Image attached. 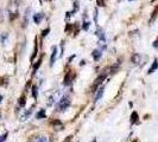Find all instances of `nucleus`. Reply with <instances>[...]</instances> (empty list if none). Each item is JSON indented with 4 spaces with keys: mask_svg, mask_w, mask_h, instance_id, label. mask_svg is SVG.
<instances>
[{
    "mask_svg": "<svg viewBox=\"0 0 158 142\" xmlns=\"http://www.w3.org/2000/svg\"><path fill=\"white\" fill-rule=\"evenodd\" d=\"M69 106H70V98L69 97H62L58 101V103H57V109H58L59 111H63V110L67 109Z\"/></svg>",
    "mask_w": 158,
    "mask_h": 142,
    "instance_id": "f257e3e1",
    "label": "nucleus"
},
{
    "mask_svg": "<svg viewBox=\"0 0 158 142\" xmlns=\"http://www.w3.org/2000/svg\"><path fill=\"white\" fill-rule=\"evenodd\" d=\"M74 78H75L74 72H73V71H69V72L65 75V77H64V85H69V84L73 82Z\"/></svg>",
    "mask_w": 158,
    "mask_h": 142,
    "instance_id": "f03ea898",
    "label": "nucleus"
},
{
    "mask_svg": "<svg viewBox=\"0 0 158 142\" xmlns=\"http://www.w3.org/2000/svg\"><path fill=\"white\" fill-rule=\"evenodd\" d=\"M104 95V86H100L98 90H95V95H94V102H98Z\"/></svg>",
    "mask_w": 158,
    "mask_h": 142,
    "instance_id": "7ed1b4c3",
    "label": "nucleus"
},
{
    "mask_svg": "<svg viewBox=\"0 0 158 142\" xmlns=\"http://www.w3.org/2000/svg\"><path fill=\"white\" fill-rule=\"evenodd\" d=\"M95 34L99 37L100 43H102V42L105 43V39H106V38H105V31L102 30V28H100V27L98 28V30H96V32H95Z\"/></svg>",
    "mask_w": 158,
    "mask_h": 142,
    "instance_id": "20e7f679",
    "label": "nucleus"
},
{
    "mask_svg": "<svg viewBox=\"0 0 158 142\" xmlns=\"http://www.w3.org/2000/svg\"><path fill=\"white\" fill-rule=\"evenodd\" d=\"M57 57V47L52 46V53H51V58H50V65H54L55 61H56Z\"/></svg>",
    "mask_w": 158,
    "mask_h": 142,
    "instance_id": "39448f33",
    "label": "nucleus"
},
{
    "mask_svg": "<svg viewBox=\"0 0 158 142\" xmlns=\"http://www.w3.org/2000/svg\"><path fill=\"white\" fill-rule=\"evenodd\" d=\"M105 78H106V75H100L99 77L96 78V81H95V83H94V85H93V89H95V88H98V86L100 85V84L102 83V81H104Z\"/></svg>",
    "mask_w": 158,
    "mask_h": 142,
    "instance_id": "423d86ee",
    "label": "nucleus"
},
{
    "mask_svg": "<svg viewBox=\"0 0 158 142\" xmlns=\"http://www.w3.org/2000/svg\"><path fill=\"white\" fill-rule=\"evenodd\" d=\"M44 18V14L43 13H37L33 16V21L36 23V24H40V21H42V19Z\"/></svg>",
    "mask_w": 158,
    "mask_h": 142,
    "instance_id": "0eeeda50",
    "label": "nucleus"
},
{
    "mask_svg": "<svg viewBox=\"0 0 158 142\" xmlns=\"http://www.w3.org/2000/svg\"><path fill=\"white\" fill-rule=\"evenodd\" d=\"M131 62H132V64H138L139 62H140V55L139 53H134L131 57Z\"/></svg>",
    "mask_w": 158,
    "mask_h": 142,
    "instance_id": "6e6552de",
    "label": "nucleus"
},
{
    "mask_svg": "<svg viewBox=\"0 0 158 142\" xmlns=\"http://www.w3.org/2000/svg\"><path fill=\"white\" fill-rule=\"evenodd\" d=\"M157 69H158V61H157V59H155V62L152 63V65H151V68L149 69V71H147V72L152 73V72H155Z\"/></svg>",
    "mask_w": 158,
    "mask_h": 142,
    "instance_id": "1a4fd4ad",
    "label": "nucleus"
},
{
    "mask_svg": "<svg viewBox=\"0 0 158 142\" xmlns=\"http://www.w3.org/2000/svg\"><path fill=\"white\" fill-rule=\"evenodd\" d=\"M101 55H102V52L100 50H94L93 53H92V56H93L94 61H99L100 57H101Z\"/></svg>",
    "mask_w": 158,
    "mask_h": 142,
    "instance_id": "9d476101",
    "label": "nucleus"
},
{
    "mask_svg": "<svg viewBox=\"0 0 158 142\" xmlns=\"http://www.w3.org/2000/svg\"><path fill=\"white\" fill-rule=\"evenodd\" d=\"M33 142H50V139L48 136H38L33 140Z\"/></svg>",
    "mask_w": 158,
    "mask_h": 142,
    "instance_id": "9b49d317",
    "label": "nucleus"
},
{
    "mask_svg": "<svg viewBox=\"0 0 158 142\" xmlns=\"http://www.w3.org/2000/svg\"><path fill=\"white\" fill-rule=\"evenodd\" d=\"M9 38V33H3L0 36V42H1V45H5L6 44V40Z\"/></svg>",
    "mask_w": 158,
    "mask_h": 142,
    "instance_id": "f8f14e48",
    "label": "nucleus"
},
{
    "mask_svg": "<svg viewBox=\"0 0 158 142\" xmlns=\"http://www.w3.org/2000/svg\"><path fill=\"white\" fill-rule=\"evenodd\" d=\"M36 117L38 118V120H42V118H45V110H44V109H42L40 111L37 113Z\"/></svg>",
    "mask_w": 158,
    "mask_h": 142,
    "instance_id": "ddd939ff",
    "label": "nucleus"
},
{
    "mask_svg": "<svg viewBox=\"0 0 158 142\" xmlns=\"http://www.w3.org/2000/svg\"><path fill=\"white\" fill-rule=\"evenodd\" d=\"M137 120H138V114H137L135 111H133L132 113V116H131V123L137 122Z\"/></svg>",
    "mask_w": 158,
    "mask_h": 142,
    "instance_id": "4468645a",
    "label": "nucleus"
},
{
    "mask_svg": "<svg viewBox=\"0 0 158 142\" xmlns=\"http://www.w3.org/2000/svg\"><path fill=\"white\" fill-rule=\"evenodd\" d=\"M40 62H42V58H39V59H38V63H37V64L33 66V73L36 72V71H37V69L39 68V65H40Z\"/></svg>",
    "mask_w": 158,
    "mask_h": 142,
    "instance_id": "2eb2a0df",
    "label": "nucleus"
},
{
    "mask_svg": "<svg viewBox=\"0 0 158 142\" xmlns=\"http://www.w3.org/2000/svg\"><path fill=\"white\" fill-rule=\"evenodd\" d=\"M32 95H33L35 98H37V96H38V91H37V88H36V86H33V88H32Z\"/></svg>",
    "mask_w": 158,
    "mask_h": 142,
    "instance_id": "dca6fc26",
    "label": "nucleus"
},
{
    "mask_svg": "<svg viewBox=\"0 0 158 142\" xmlns=\"http://www.w3.org/2000/svg\"><path fill=\"white\" fill-rule=\"evenodd\" d=\"M82 27H83V30H85V31H88V28H89V23L85 21V23H83V25H82Z\"/></svg>",
    "mask_w": 158,
    "mask_h": 142,
    "instance_id": "f3484780",
    "label": "nucleus"
},
{
    "mask_svg": "<svg viewBox=\"0 0 158 142\" xmlns=\"http://www.w3.org/2000/svg\"><path fill=\"white\" fill-rule=\"evenodd\" d=\"M19 106H20V107H24V106H25V97H20V100H19Z\"/></svg>",
    "mask_w": 158,
    "mask_h": 142,
    "instance_id": "a211bd4d",
    "label": "nucleus"
},
{
    "mask_svg": "<svg viewBox=\"0 0 158 142\" xmlns=\"http://www.w3.org/2000/svg\"><path fill=\"white\" fill-rule=\"evenodd\" d=\"M31 111H32V109H30L29 111H26V113H25V115H24V116L22 117V120H25L26 117H29V116H30V114H31Z\"/></svg>",
    "mask_w": 158,
    "mask_h": 142,
    "instance_id": "6ab92c4d",
    "label": "nucleus"
},
{
    "mask_svg": "<svg viewBox=\"0 0 158 142\" xmlns=\"http://www.w3.org/2000/svg\"><path fill=\"white\" fill-rule=\"evenodd\" d=\"M96 4L99 6H105V0H96Z\"/></svg>",
    "mask_w": 158,
    "mask_h": 142,
    "instance_id": "aec40b11",
    "label": "nucleus"
},
{
    "mask_svg": "<svg viewBox=\"0 0 158 142\" xmlns=\"http://www.w3.org/2000/svg\"><path fill=\"white\" fill-rule=\"evenodd\" d=\"M6 136H7V134H4L3 136H0V142H4L6 140Z\"/></svg>",
    "mask_w": 158,
    "mask_h": 142,
    "instance_id": "412c9836",
    "label": "nucleus"
},
{
    "mask_svg": "<svg viewBox=\"0 0 158 142\" xmlns=\"http://www.w3.org/2000/svg\"><path fill=\"white\" fill-rule=\"evenodd\" d=\"M49 31H50V30H49V28H46V30H44V31H43V33H42V36H43V37H45V36H46V34L49 33Z\"/></svg>",
    "mask_w": 158,
    "mask_h": 142,
    "instance_id": "4be33fe9",
    "label": "nucleus"
},
{
    "mask_svg": "<svg viewBox=\"0 0 158 142\" xmlns=\"http://www.w3.org/2000/svg\"><path fill=\"white\" fill-rule=\"evenodd\" d=\"M94 18H95V23H98V10H95V11H94Z\"/></svg>",
    "mask_w": 158,
    "mask_h": 142,
    "instance_id": "5701e85b",
    "label": "nucleus"
},
{
    "mask_svg": "<svg viewBox=\"0 0 158 142\" xmlns=\"http://www.w3.org/2000/svg\"><path fill=\"white\" fill-rule=\"evenodd\" d=\"M153 47H157L158 49V40H156V42L153 43Z\"/></svg>",
    "mask_w": 158,
    "mask_h": 142,
    "instance_id": "b1692460",
    "label": "nucleus"
},
{
    "mask_svg": "<svg viewBox=\"0 0 158 142\" xmlns=\"http://www.w3.org/2000/svg\"><path fill=\"white\" fill-rule=\"evenodd\" d=\"M70 141H71V136H68L67 141H64V142H70Z\"/></svg>",
    "mask_w": 158,
    "mask_h": 142,
    "instance_id": "393cba45",
    "label": "nucleus"
},
{
    "mask_svg": "<svg viewBox=\"0 0 158 142\" xmlns=\"http://www.w3.org/2000/svg\"><path fill=\"white\" fill-rule=\"evenodd\" d=\"M1 100H3V96H0V103H1Z\"/></svg>",
    "mask_w": 158,
    "mask_h": 142,
    "instance_id": "a878e982",
    "label": "nucleus"
},
{
    "mask_svg": "<svg viewBox=\"0 0 158 142\" xmlns=\"http://www.w3.org/2000/svg\"><path fill=\"white\" fill-rule=\"evenodd\" d=\"M92 142H96V139H94V140H93V141H92Z\"/></svg>",
    "mask_w": 158,
    "mask_h": 142,
    "instance_id": "bb28decb",
    "label": "nucleus"
}]
</instances>
